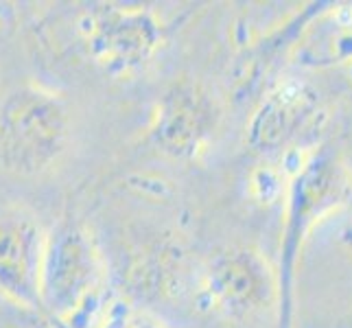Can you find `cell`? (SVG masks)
<instances>
[{
	"instance_id": "1",
	"label": "cell",
	"mask_w": 352,
	"mask_h": 328,
	"mask_svg": "<svg viewBox=\"0 0 352 328\" xmlns=\"http://www.w3.org/2000/svg\"><path fill=\"white\" fill-rule=\"evenodd\" d=\"M64 144L66 114L51 96L24 90L0 107V162L11 171H42Z\"/></svg>"
},
{
	"instance_id": "2",
	"label": "cell",
	"mask_w": 352,
	"mask_h": 328,
	"mask_svg": "<svg viewBox=\"0 0 352 328\" xmlns=\"http://www.w3.org/2000/svg\"><path fill=\"white\" fill-rule=\"evenodd\" d=\"M350 190V177L346 168L333 155L315 157L305 171L300 173L294 195H291V210L287 223V239L283 243V272H280V291L285 300V309H289V287L294 274L298 241L307 234L311 223L326 210L342 204Z\"/></svg>"
},
{
	"instance_id": "3",
	"label": "cell",
	"mask_w": 352,
	"mask_h": 328,
	"mask_svg": "<svg viewBox=\"0 0 352 328\" xmlns=\"http://www.w3.org/2000/svg\"><path fill=\"white\" fill-rule=\"evenodd\" d=\"M219 120L217 105L199 83L182 81L164 94L153 127L155 142L177 157H195Z\"/></svg>"
},
{
	"instance_id": "4",
	"label": "cell",
	"mask_w": 352,
	"mask_h": 328,
	"mask_svg": "<svg viewBox=\"0 0 352 328\" xmlns=\"http://www.w3.org/2000/svg\"><path fill=\"white\" fill-rule=\"evenodd\" d=\"M212 300L230 315H250L274 296V281L265 261L248 248H228L208 265Z\"/></svg>"
},
{
	"instance_id": "5",
	"label": "cell",
	"mask_w": 352,
	"mask_h": 328,
	"mask_svg": "<svg viewBox=\"0 0 352 328\" xmlns=\"http://www.w3.org/2000/svg\"><path fill=\"white\" fill-rule=\"evenodd\" d=\"M42 243L33 219L14 206H0V285L20 300L38 294Z\"/></svg>"
},
{
	"instance_id": "6",
	"label": "cell",
	"mask_w": 352,
	"mask_h": 328,
	"mask_svg": "<svg viewBox=\"0 0 352 328\" xmlns=\"http://www.w3.org/2000/svg\"><path fill=\"white\" fill-rule=\"evenodd\" d=\"M46 274V291L59 309L77 307L92 287L96 267L90 245L79 232H68L51 252Z\"/></svg>"
},
{
	"instance_id": "7",
	"label": "cell",
	"mask_w": 352,
	"mask_h": 328,
	"mask_svg": "<svg viewBox=\"0 0 352 328\" xmlns=\"http://www.w3.org/2000/svg\"><path fill=\"white\" fill-rule=\"evenodd\" d=\"M157 31L142 14L107 16L96 27V48L112 64L136 66L144 62L155 48Z\"/></svg>"
},
{
	"instance_id": "8",
	"label": "cell",
	"mask_w": 352,
	"mask_h": 328,
	"mask_svg": "<svg viewBox=\"0 0 352 328\" xmlns=\"http://www.w3.org/2000/svg\"><path fill=\"white\" fill-rule=\"evenodd\" d=\"M129 328H162V326H157L155 322H149V320H138V322H133Z\"/></svg>"
}]
</instances>
